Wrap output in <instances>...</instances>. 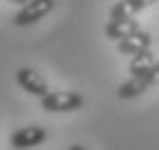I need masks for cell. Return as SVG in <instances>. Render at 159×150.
Returning <instances> with one entry per match:
<instances>
[{
    "mask_svg": "<svg viewBox=\"0 0 159 150\" xmlns=\"http://www.w3.org/2000/svg\"><path fill=\"white\" fill-rule=\"evenodd\" d=\"M39 104L46 113H72V111H79L83 106V95L74 90H58V92L48 90L39 99Z\"/></svg>",
    "mask_w": 159,
    "mask_h": 150,
    "instance_id": "6da1fadb",
    "label": "cell"
},
{
    "mask_svg": "<svg viewBox=\"0 0 159 150\" xmlns=\"http://www.w3.org/2000/svg\"><path fill=\"white\" fill-rule=\"evenodd\" d=\"M157 83H159V63H155L152 67H148L145 72H141V74H134L125 83H120L118 97L120 99H134V97L143 95L148 88L157 86Z\"/></svg>",
    "mask_w": 159,
    "mask_h": 150,
    "instance_id": "7a4b0ae2",
    "label": "cell"
},
{
    "mask_svg": "<svg viewBox=\"0 0 159 150\" xmlns=\"http://www.w3.org/2000/svg\"><path fill=\"white\" fill-rule=\"evenodd\" d=\"M58 0H28L23 2V7L14 14V26L16 28H28L35 26L37 21H42L46 14H51L56 9Z\"/></svg>",
    "mask_w": 159,
    "mask_h": 150,
    "instance_id": "3957f363",
    "label": "cell"
},
{
    "mask_svg": "<svg viewBox=\"0 0 159 150\" xmlns=\"http://www.w3.org/2000/svg\"><path fill=\"white\" fill-rule=\"evenodd\" d=\"M44 141H46V129H44L42 125L21 127V129H16L14 134L9 136V143H12V148H16V150H30V148L39 146Z\"/></svg>",
    "mask_w": 159,
    "mask_h": 150,
    "instance_id": "277c9868",
    "label": "cell"
},
{
    "mask_svg": "<svg viewBox=\"0 0 159 150\" xmlns=\"http://www.w3.org/2000/svg\"><path fill=\"white\" fill-rule=\"evenodd\" d=\"M16 83H19V86L28 92V95L37 97V99H42V97L48 92L46 81H44L42 74H37L32 67H21V69H16Z\"/></svg>",
    "mask_w": 159,
    "mask_h": 150,
    "instance_id": "5b68a950",
    "label": "cell"
},
{
    "mask_svg": "<svg viewBox=\"0 0 159 150\" xmlns=\"http://www.w3.org/2000/svg\"><path fill=\"white\" fill-rule=\"evenodd\" d=\"M116 44H118V51L122 53V55H136V53H141V51L152 49V37H150V32H148V30L141 28V30H136L134 35L125 37V40H120Z\"/></svg>",
    "mask_w": 159,
    "mask_h": 150,
    "instance_id": "8992f818",
    "label": "cell"
},
{
    "mask_svg": "<svg viewBox=\"0 0 159 150\" xmlns=\"http://www.w3.org/2000/svg\"><path fill=\"white\" fill-rule=\"evenodd\" d=\"M148 0H118L108 12V21H122V19H134L139 12H143Z\"/></svg>",
    "mask_w": 159,
    "mask_h": 150,
    "instance_id": "52a82bcc",
    "label": "cell"
},
{
    "mask_svg": "<svg viewBox=\"0 0 159 150\" xmlns=\"http://www.w3.org/2000/svg\"><path fill=\"white\" fill-rule=\"evenodd\" d=\"M136 30H141V26L136 23V19H122V21H108L104 26V35L111 42H120L125 37L134 35Z\"/></svg>",
    "mask_w": 159,
    "mask_h": 150,
    "instance_id": "ba28073f",
    "label": "cell"
},
{
    "mask_svg": "<svg viewBox=\"0 0 159 150\" xmlns=\"http://www.w3.org/2000/svg\"><path fill=\"white\" fill-rule=\"evenodd\" d=\"M157 60H155V53H152V49H148V51H141L136 55H131V63H129V74H141V72H145L148 67H152Z\"/></svg>",
    "mask_w": 159,
    "mask_h": 150,
    "instance_id": "9c48e42d",
    "label": "cell"
},
{
    "mask_svg": "<svg viewBox=\"0 0 159 150\" xmlns=\"http://www.w3.org/2000/svg\"><path fill=\"white\" fill-rule=\"evenodd\" d=\"M67 150H85V148H83V146H81V143H74V146H69Z\"/></svg>",
    "mask_w": 159,
    "mask_h": 150,
    "instance_id": "30bf717a",
    "label": "cell"
},
{
    "mask_svg": "<svg viewBox=\"0 0 159 150\" xmlns=\"http://www.w3.org/2000/svg\"><path fill=\"white\" fill-rule=\"evenodd\" d=\"M5 2H14V5H23V2H28V0H5Z\"/></svg>",
    "mask_w": 159,
    "mask_h": 150,
    "instance_id": "8fae6325",
    "label": "cell"
},
{
    "mask_svg": "<svg viewBox=\"0 0 159 150\" xmlns=\"http://www.w3.org/2000/svg\"><path fill=\"white\" fill-rule=\"evenodd\" d=\"M150 2H155V0H148V5H150Z\"/></svg>",
    "mask_w": 159,
    "mask_h": 150,
    "instance_id": "7c38bea8",
    "label": "cell"
}]
</instances>
